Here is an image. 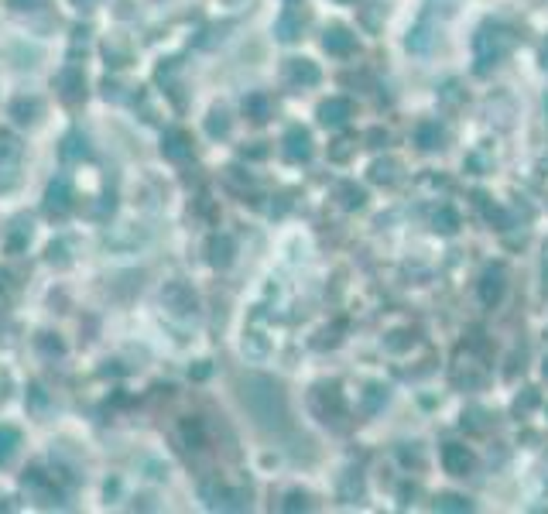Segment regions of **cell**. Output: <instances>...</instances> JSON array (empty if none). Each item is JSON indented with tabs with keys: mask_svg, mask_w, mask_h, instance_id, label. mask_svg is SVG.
I'll use <instances>...</instances> for the list:
<instances>
[{
	"mask_svg": "<svg viewBox=\"0 0 548 514\" xmlns=\"http://www.w3.org/2000/svg\"><path fill=\"white\" fill-rule=\"evenodd\" d=\"M244 405L264 428H281L284 425V395L268 377H247L244 381Z\"/></svg>",
	"mask_w": 548,
	"mask_h": 514,
	"instance_id": "obj_1",
	"label": "cell"
},
{
	"mask_svg": "<svg viewBox=\"0 0 548 514\" xmlns=\"http://www.w3.org/2000/svg\"><path fill=\"white\" fill-rule=\"evenodd\" d=\"M511 52V34L507 31H500V28H483L480 34H476V69L480 72H487L490 66H497L504 55Z\"/></svg>",
	"mask_w": 548,
	"mask_h": 514,
	"instance_id": "obj_2",
	"label": "cell"
},
{
	"mask_svg": "<svg viewBox=\"0 0 548 514\" xmlns=\"http://www.w3.org/2000/svg\"><path fill=\"white\" fill-rule=\"evenodd\" d=\"M305 21H309V14H305V7H298V3H288V7H284V14L277 17V24H274V31H277V38H281V41H295V38L302 34V28H305Z\"/></svg>",
	"mask_w": 548,
	"mask_h": 514,
	"instance_id": "obj_3",
	"label": "cell"
},
{
	"mask_svg": "<svg viewBox=\"0 0 548 514\" xmlns=\"http://www.w3.org/2000/svg\"><path fill=\"white\" fill-rule=\"evenodd\" d=\"M473 453L462 446V442H446L442 446V466L453 473V477H466L469 470H473Z\"/></svg>",
	"mask_w": 548,
	"mask_h": 514,
	"instance_id": "obj_4",
	"label": "cell"
},
{
	"mask_svg": "<svg viewBox=\"0 0 548 514\" xmlns=\"http://www.w3.org/2000/svg\"><path fill=\"white\" fill-rule=\"evenodd\" d=\"M55 86L62 90V100H69V103L86 97V79H83V72H79L76 66H66V69L55 76Z\"/></svg>",
	"mask_w": 548,
	"mask_h": 514,
	"instance_id": "obj_5",
	"label": "cell"
},
{
	"mask_svg": "<svg viewBox=\"0 0 548 514\" xmlns=\"http://www.w3.org/2000/svg\"><path fill=\"white\" fill-rule=\"evenodd\" d=\"M312 405L315 411L329 422V418H340L343 411H346V402H343V395H340V388H319L315 395H312Z\"/></svg>",
	"mask_w": 548,
	"mask_h": 514,
	"instance_id": "obj_6",
	"label": "cell"
},
{
	"mask_svg": "<svg viewBox=\"0 0 548 514\" xmlns=\"http://www.w3.org/2000/svg\"><path fill=\"white\" fill-rule=\"evenodd\" d=\"M350 113H353L350 100L333 97V100H326L319 106V123H322V127H343V123L350 120Z\"/></svg>",
	"mask_w": 548,
	"mask_h": 514,
	"instance_id": "obj_7",
	"label": "cell"
},
{
	"mask_svg": "<svg viewBox=\"0 0 548 514\" xmlns=\"http://www.w3.org/2000/svg\"><path fill=\"white\" fill-rule=\"evenodd\" d=\"M284 155H288L291 161H305V158L312 155V137H309L305 127H291V130L284 134Z\"/></svg>",
	"mask_w": 548,
	"mask_h": 514,
	"instance_id": "obj_8",
	"label": "cell"
},
{
	"mask_svg": "<svg viewBox=\"0 0 548 514\" xmlns=\"http://www.w3.org/2000/svg\"><path fill=\"white\" fill-rule=\"evenodd\" d=\"M504 299V271L500 268H490L483 278H480V302L483 306H497Z\"/></svg>",
	"mask_w": 548,
	"mask_h": 514,
	"instance_id": "obj_9",
	"label": "cell"
},
{
	"mask_svg": "<svg viewBox=\"0 0 548 514\" xmlns=\"http://www.w3.org/2000/svg\"><path fill=\"white\" fill-rule=\"evenodd\" d=\"M162 151H165V158H172V161H185V158L192 155V144H188L185 130H179V127L165 130V137H162Z\"/></svg>",
	"mask_w": 548,
	"mask_h": 514,
	"instance_id": "obj_10",
	"label": "cell"
},
{
	"mask_svg": "<svg viewBox=\"0 0 548 514\" xmlns=\"http://www.w3.org/2000/svg\"><path fill=\"white\" fill-rule=\"evenodd\" d=\"M353 45H357V38H353L346 28H329V31L322 34V48H326L329 55H350Z\"/></svg>",
	"mask_w": 548,
	"mask_h": 514,
	"instance_id": "obj_11",
	"label": "cell"
},
{
	"mask_svg": "<svg viewBox=\"0 0 548 514\" xmlns=\"http://www.w3.org/2000/svg\"><path fill=\"white\" fill-rule=\"evenodd\" d=\"M69 203H72V186H69V179H55V182L48 186L45 209H48V212H66Z\"/></svg>",
	"mask_w": 548,
	"mask_h": 514,
	"instance_id": "obj_12",
	"label": "cell"
},
{
	"mask_svg": "<svg viewBox=\"0 0 548 514\" xmlns=\"http://www.w3.org/2000/svg\"><path fill=\"white\" fill-rule=\"evenodd\" d=\"M415 141H418V148H422V151H436V148H442L446 134H442V127H439L436 120H425V123H418Z\"/></svg>",
	"mask_w": 548,
	"mask_h": 514,
	"instance_id": "obj_13",
	"label": "cell"
},
{
	"mask_svg": "<svg viewBox=\"0 0 548 514\" xmlns=\"http://www.w3.org/2000/svg\"><path fill=\"white\" fill-rule=\"evenodd\" d=\"M288 79H291V83H302V86H315V83H319V69H315V62H309V59H291Z\"/></svg>",
	"mask_w": 548,
	"mask_h": 514,
	"instance_id": "obj_14",
	"label": "cell"
},
{
	"mask_svg": "<svg viewBox=\"0 0 548 514\" xmlns=\"http://www.w3.org/2000/svg\"><path fill=\"white\" fill-rule=\"evenodd\" d=\"M230 261H233V240L230 237H213L209 240V264L226 268Z\"/></svg>",
	"mask_w": 548,
	"mask_h": 514,
	"instance_id": "obj_15",
	"label": "cell"
},
{
	"mask_svg": "<svg viewBox=\"0 0 548 514\" xmlns=\"http://www.w3.org/2000/svg\"><path fill=\"white\" fill-rule=\"evenodd\" d=\"M165 302L175 308V312H192V308H195V295H192L185 285H172V288L165 292Z\"/></svg>",
	"mask_w": 548,
	"mask_h": 514,
	"instance_id": "obj_16",
	"label": "cell"
},
{
	"mask_svg": "<svg viewBox=\"0 0 548 514\" xmlns=\"http://www.w3.org/2000/svg\"><path fill=\"white\" fill-rule=\"evenodd\" d=\"M432 41H436V34L429 31V24L411 28V31H408V38H404V45H408L411 52H429V48H432Z\"/></svg>",
	"mask_w": 548,
	"mask_h": 514,
	"instance_id": "obj_17",
	"label": "cell"
},
{
	"mask_svg": "<svg viewBox=\"0 0 548 514\" xmlns=\"http://www.w3.org/2000/svg\"><path fill=\"white\" fill-rule=\"evenodd\" d=\"M182 439L188 449H202L206 446V432H202V422L199 418H185L182 422Z\"/></svg>",
	"mask_w": 548,
	"mask_h": 514,
	"instance_id": "obj_18",
	"label": "cell"
},
{
	"mask_svg": "<svg viewBox=\"0 0 548 514\" xmlns=\"http://www.w3.org/2000/svg\"><path fill=\"white\" fill-rule=\"evenodd\" d=\"M86 155H90L86 137H83V134H69V137H66V144H62V158L76 161V158H86Z\"/></svg>",
	"mask_w": 548,
	"mask_h": 514,
	"instance_id": "obj_19",
	"label": "cell"
},
{
	"mask_svg": "<svg viewBox=\"0 0 548 514\" xmlns=\"http://www.w3.org/2000/svg\"><path fill=\"white\" fill-rule=\"evenodd\" d=\"M17 442H21L17 428H10V425H0V463H7V459L14 456Z\"/></svg>",
	"mask_w": 548,
	"mask_h": 514,
	"instance_id": "obj_20",
	"label": "cell"
},
{
	"mask_svg": "<svg viewBox=\"0 0 548 514\" xmlns=\"http://www.w3.org/2000/svg\"><path fill=\"white\" fill-rule=\"evenodd\" d=\"M38 110H41L38 100H24V97H21V100L10 103V113H14V120H17V123H31Z\"/></svg>",
	"mask_w": 548,
	"mask_h": 514,
	"instance_id": "obj_21",
	"label": "cell"
},
{
	"mask_svg": "<svg viewBox=\"0 0 548 514\" xmlns=\"http://www.w3.org/2000/svg\"><path fill=\"white\" fill-rule=\"evenodd\" d=\"M244 110H247V113H251L257 123H264V120L271 117V103H268V97H261V93H257V97H247Z\"/></svg>",
	"mask_w": 548,
	"mask_h": 514,
	"instance_id": "obj_22",
	"label": "cell"
},
{
	"mask_svg": "<svg viewBox=\"0 0 548 514\" xmlns=\"http://www.w3.org/2000/svg\"><path fill=\"white\" fill-rule=\"evenodd\" d=\"M432 223H436V230L439 233H456V226H459V216L449 209V206H442L436 216H432Z\"/></svg>",
	"mask_w": 548,
	"mask_h": 514,
	"instance_id": "obj_23",
	"label": "cell"
},
{
	"mask_svg": "<svg viewBox=\"0 0 548 514\" xmlns=\"http://www.w3.org/2000/svg\"><path fill=\"white\" fill-rule=\"evenodd\" d=\"M384 402H387V388L370 384V388H366V398H364V411L366 415H373L377 408H384Z\"/></svg>",
	"mask_w": 548,
	"mask_h": 514,
	"instance_id": "obj_24",
	"label": "cell"
},
{
	"mask_svg": "<svg viewBox=\"0 0 548 514\" xmlns=\"http://www.w3.org/2000/svg\"><path fill=\"white\" fill-rule=\"evenodd\" d=\"M370 182H377V186L394 182V161H373L370 165Z\"/></svg>",
	"mask_w": 548,
	"mask_h": 514,
	"instance_id": "obj_25",
	"label": "cell"
},
{
	"mask_svg": "<svg viewBox=\"0 0 548 514\" xmlns=\"http://www.w3.org/2000/svg\"><path fill=\"white\" fill-rule=\"evenodd\" d=\"M206 130H209L213 137L226 134V130H230V120H226V113H223V110H213V113H209V120H206Z\"/></svg>",
	"mask_w": 548,
	"mask_h": 514,
	"instance_id": "obj_26",
	"label": "cell"
},
{
	"mask_svg": "<svg viewBox=\"0 0 548 514\" xmlns=\"http://www.w3.org/2000/svg\"><path fill=\"white\" fill-rule=\"evenodd\" d=\"M436 508H439V511H469V501L459 497V494H446V497L436 501Z\"/></svg>",
	"mask_w": 548,
	"mask_h": 514,
	"instance_id": "obj_27",
	"label": "cell"
},
{
	"mask_svg": "<svg viewBox=\"0 0 548 514\" xmlns=\"http://www.w3.org/2000/svg\"><path fill=\"white\" fill-rule=\"evenodd\" d=\"M535 405H538L535 388H525V395H518V402H514V415H525V411H531Z\"/></svg>",
	"mask_w": 548,
	"mask_h": 514,
	"instance_id": "obj_28",
	"label": "cell"
},
{
	"mask_svg": "<svg viewBox=\"0 0 548 514\" xmlns=\"http://www.w3.org/2000/svg\"><path fill=\"white\" fill-rule=\"evenodd\" d=\"M343 203H346V209H360L364 206V199H366V192L364 189H357V186H343Z\"/></svg>",
	"mask_w": 548,
	"mask_h": 514,
	"instance_id": "obj_29",
	"label": "cell"
},
{
	"mask_svg": "<svg viewBox=\"0 0 548 514\" xmlns=\"http://www.w3.org/2000/svg\"><path fill=\"white\" fill-rule=\"evenodd\" d=\"M305 508H309V497H305V494H288L284 511H305Z\"/></svg>",
	"mask_w": 548,
	"mask_h": 514,
	"instance_id": "obj_30",
	"label": "cell"
},
{
	"mask_svg": "<svg viewBox=\"0 0 548 514\" xmlns=\"http://www.w3.org/2000/svg\"><path fill=\"white\" fill-rule=\"evenodd\" d=\"M244 350H247V353H264V350H268V343H261V339H257V333H251V336L244 339Z\"/></svg>",
	"mask_w": 548,
	"mask_h": 514,
	"instance_id": "obj_31",
	"label": "cell"
},
{
	"mask_svg": "<svg viewBox=\"0 0 548 514\" xmlns=\"http://www.w3.org/2000/svg\"><path fill=\"white\" fill-rule=\"evenodd\" d=\"M48 261L52 264H66V244H52L48 247Z\"/></svg>",
	"mask_w": 548,
	"mask_h": 514,
	"instance_id": "obj_32",
	"label": "cell"
},
{
	"mask_svg": "<svg viewBox=\"0 0 548 514\" xmlns=\"http://www.w3.org/2000/svg\"><path fill=\"white\" fill-rule=\"evenodd\" d=\"M192 377L195 381H202V377H209V364L202 360V364H195V370H192Z\"/></svg>",
	"mask_w": 548,
	"mask_h": 514,
	"instance_id": "obj_33",
	"label": "cell"
},
{
	"mask_svg": "<svg viewBox=\"0 0 548 514\" xmlns=\"http://www.w3.org/2000/svg\"><path fill=\"white\" fill-rule=\"evenodd\" d=\"M17 148H14V141L10 137H0V155H14Z\"/></svg>",
	"mask_w": 548,
	"mask_h": 514,
	"instance_id": "obj_34",
	"label": "cell"
},
{
	"mask_svg": "<svg viewBox=\"0 0 548 514\" xmlns=\"http://www.w3.org/2000/svg\"><path fill=\"white\" fill-rule=\"evenodd\" d=\"M72 3H76V7H96L99 0H72Z\"/></svg>",
	"mask_w": 548,
	"mask_h": 514,
	"instance_id": "obj_35",
	"label": "cell"
},
{
	"mask_svg": "<svg viewBox=\"0 0 548 514\" xmlns=\"http://www.w3.org/2000/svg\"><path fill=\"white\" fill-rule=\"evenodd\" d=\"M542 374H545V377H548V360H545V364H542Z\"/></svg>",
	"mask_w": 548,
	"mask_h": 514,
	"instance_id": "obj_36",
	"label": "cell"
}]
</instances>
